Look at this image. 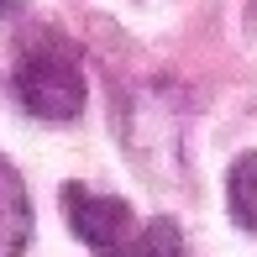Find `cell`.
I'll list each match as a JSON object with an SVG mask.
<instances>
[{
	"instance_id": "6da1fadb",
	"label": "cell",
	"mask_w": 257,
	"mask_h": 257,
	"mask_svg": "<svg viewBox=\"0 0 257 257\" xmlns=\"http://www.w3.org/2000/svg\"><path fill=\"white\" fill-rule=\"evenodd\" d=\"M16 100L37 121H79L89 84H84V63H79L74 42L37 32L16 58Z\"/></svg>"
},
{
	"instance_id": "7a4b0ae2",
	"label": "cell",
	"mask_w": 257,
	"mask_h": 257,
	"mask_svg": "<svg viewBox=\"0 0 257 257\" xmlns=\"http://www.w3.org/2000/svg\"><path fill=\"white\" fill-rule=\"evenodd\" d=\"M63 220L95 257H115L132 241V231H137V215H132L126 200L84 189V184H63Z\"/></svg>"
},
{
	"instance_id": "3957f363",
	"label": "cell",
	"mask_w": 257,
	"mask_h": 257,
	"mask_svg": "<svg viewBox=\"0 0 257 257\" xmlns=\"http://www.w3.org/2000/svg\"><path fill=\"white\" fill-rule=\"evenodd\" d=\"M32 241V200L21 173L0 158V257H21Z\"/></svg>"
},
{
	"instance_id": "277c9868",
	"label": "cell",
	"mask_w": 257,
	"mask_h": 257,
	"mask_svg": "<svg viewBox=\"0 0 257 257\" xmlns=\"http://www.w3.org/2000/svg\"><path fill=\"white\" fill-rule=\"evenodd\" d=\"M226 205L241 231H257V153H241L226 168Z\"/></svg>"
},
{
	"instance_id": "5b68a950",
	"label": "cell",
	"mask_w": 257,
	"mask_h": 257,
	"mask_svg": "<svg viewBox=\"0 0 257 257\" xmlns=\"http://www.w3.org/2000/svg\"><path fill=\"white\" fill-rule=\"evenodd\" d=\"M115 257H184V231H179V220L153 215L147 226L132 231V241H126Z\"/></svg>"
},
{
	"instance_id": "8992f818",
	"label": "cell",
	"mask_w": 257,
	"mask_h": 257,
	"mask_svg": "<svg viewBox=\"0 0 257 257\" xmlns=\"http://www.w3.org/2000/svg\"><path fill=\"white\" fill-rule=\"evenodd\" d=\"M21 6H27V0H0V21H6V16H16Z\"/></svg>"
}]
</instances>
